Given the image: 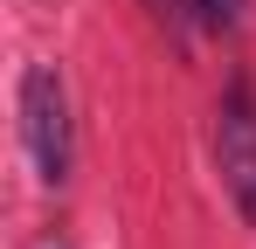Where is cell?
Returning a JSON list of instances; mask_svg holds the SVG:
<instances>
[{"mask_svg": "<svg viewBox=\"0 0 256 249\" xmlns=\"http://www.w3.org/2000/svg\"><path fill=\"white\" fill-rule=\"evenodd\" d=\"M42 249H70V242H56V236H48V242H42Z\"/></svg>", "mask_w": 256, "mask_h": 249, "instance_id": "cell-4", "label": "cell"}, {"mask_svg": "<svg viewBox=\"0 0 256 249\" xmlns=\"http://www.w3.org/2000/svg\"><path fill=\"white\" fill-rule=\"evenodd\" d=\"M21 138H28L35 180L62 187L70 160H76V118H70V83H62L56 62H28L21 70Z\"/></svg>", "mask_w": 256, "mask_h": 249, "instance_id": "cell-1", "label": "cell"}, {"mask_svg": "<svg viewBox=\"0 0 256 249\" xmlns=\"http://www.w3.org/2000/svg\"><path fill=\"white\" fill-rule=\"evenodd\" d=\"M242 7H250V0H187V14H194L201 28H236Z\"/></svg>", "mask_w": 256, "mask_h": 249, "instance_id": "cell-3", "label": "cell"}, {"mask_svg": "<svg viewBox=\"0 0 256 249\" xmlns=\"http://www.w3.org/2000/svg\"><path fill=\"white\" fill-rule=\"evenodd\" d=\"M214 173L222 194L236 201V214L256 228V83L228 76L222 104H214Z\"/></svg>", "mask_w": 256, "mask_h": 249, "instance_id": "cell-2", "label": "cell"}]
</instances>
